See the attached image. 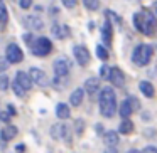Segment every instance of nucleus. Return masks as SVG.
Returning <instances> with one entry per match:
<instances>
[{"label": "nucleus", "mask_w": 157, "mask_h": 153, "mask_svg": "<svg viewBox=\"0 0 157 153\" xmlns=\"http://www.w3.org/2000/svg\"><path fill=\"white\" fill-rule=\"evenodd\" d=\"M133 25L135 29L144 35H155L157 32V20H155V15L149 10V9H142V12H137L133 15Z\"/></svg>", "instance_id": "obj_1"}, {"label": "nucleus", "mask_w": 157, "mask_h": 153, "mask_svg": "<svg viewBox=\"0 0 157 153\" xmlns=\"http://www.w3.org/2000/svg\"><path fill=\"white\" fill-rule=\"evenodd\" d=\"M117 111V96L112 88H101L100 94V113L105 118H112Z\"/></svg>", "instance_id": "obj_2"}, {"label": "nucleus", "mask_w": 157, "mask_h": 153, "mask_svg": "<svg viewBox=\"0 0 157 153\" xmlns=\"http://www.w3.org/2000/svg\"><path fill=\"white\" fill-rule=\"evenodd\" d=\"M152 54H154V51H152L150 46L140 44L133 49L132 61H133V64H137V66H147L150 62V59H152Z\"/></svg>", "instance_id": "obj_3"}, {"label": "nucleus", "mask_w": 157, "mask_h": 153, "mask_svg": "<svg viewBox=\"0 0 157 153\" xmlns=\"http://www.w3.org/2000/svg\"><path fill=\"white\" fill-rule=\"evenodd\" d=\"M31 49H32V54L37 56V57H44V56L51 54L52 51V44L48 37H37L32 41L31 44Z\"/></svg>", "instance_id": "obj_4"}, {"label": "nucleus", "mask_w": 157, "mask_h": 153, "mask_svg": "<svg viewBox=\"0 0 157 153\" xmlns=\"http://www.w3.org/2000/svg\"><path fill=\"white\" fill-rule=\"evenodd\" d=\"M5 57H7V61L10 64H19L24 59V52H22V49L17 44H9L7 49H5Z\"/></svg>", "instance_id": "obj_5"}, {"label": "nucleus", "mask_w": 157, "mask_h": 153, "mask_svg": "<svg viewBox=\"0 0 157 153\" xmlns=\"http://www.w3.org/2000/svg\"><path fill=\"white\" fill-rule=\"evenodd\" d=\"M73 54H75V59L79 66H88L90 59H91V56H90L88 49L85 46H75L73 47Z\"/></svg>", "instance_id": "obj_6"}, {"label": "nucleus", "mask_w": 157, "mask_h": 153, "mask_svg": "<svg viewBox=\"0 0 157 153\" xmlns=\"http://www.w3.org/2000/svg\"><path fill=\"white\" fill-rule=\"evenodd\" d=\"M29 74H31L32 82H34V84H37V86H41V88H46V86L49 84L48 76H46V72H44V71H41V69L32 67L31 71H29Z\"/></svg>", "instance_id": "obj_7"}, {"label": "nucleus", "mask_w": 157, "mask_h": 153, "mask_svg": "<svg viewBox=\"0 0 157 153\" xmlns=\"http://www.w3.org/2000/svg\"><path fill=\"white\" fill-rule=\"evenodd\" d=\"M108 81L112 82L115 88H122V86L125 84V74H123L122 69H118V67H110Z\"/></svg>", "instance_id": "obj_8"}, {"label": "nucleus", "mask_w": 157, "mask_h": 153, "mask_svg": "<svg viewBox=\"0 0 157 153\" xmlns=\"http://www.w3.org/2000/svg\"><path fill=\"white\" fill-rule=\"evenodd\" d=\"M52 69H54V74L56 76H61V78H64V76H68L69 72V61L66 57H59L54 61V64H52Z\"/></svg>", "instance_id": "obj_9"}, {"label": "nucleus", "mask_w": 157, "mask_h": 153, "mask_svg": "<svg viewBox=\"0 0 157 153\" xmlns=\"http://www.w3.org/2000/svg\"><path fill=\"white\" fill-rule=\"evenodd\" d=\"M68 133H69V128L63 123H56V125L51 126V136L54 140H64L68 138Z\"/></svg>", "instance_id": "obj_10"}, {"label": "nucleus", "mask_w": 157, "mask_h": 153, "mask_svg": "<svg viewBox=\"0 0 157 153\" xmlns=\"http://www.w3.org/2000/svg\"><path fill=\"white\" fill-rule=\"evenodd\" d=\"M15 81H17L24 89H27V91L32 88V84H34V82H32V79H31V74H29V72H25V71H19L17 74H15Z\"/></svg>", "instance_id": "obj_11"}, {"label": "nucleus", "mask_w": 157, "mask_h": 153, "mask_svg": "<svg viewBox=\"0 0 157 153\" xmlns=\"http://www.w3.org/2000/svg\"><path fill=\"white\" fill-rule=\"evenodd\" d=\"M51 34L54 35L56 39H66L69 35V27L68 25H64V24H54L51 27Z\"/></svg>", "instance_id": "obj_12"}, {"label": "nucleus", "mask_w": 157, "mask_h": 153, "mask_svg": "<svg viewBox=\"0 0 157 153\" xmlns=\"http://www.w3.org/2000/svg\"><path fill=\"white\" fill-rule=\"evenodd\" d=\"M83 98H85V88H78V89H75V91L71 93V96H69V103H71V106L78 108V106L83 103Z\"/></svg>", "instance_id": "obj_13"}, {"label": "nucleus", "mask_w": 157, "mask_h": 153, "mask_svg": "<svg viewBox=\"0 0 157 153\" xmlns=\"http://www.w3.org/2000/svg\"><path fill=\"white\" fill-rule=\"evenodd\" d=\"M17 135V128L12 125H7L5 128L0 129V138L4 140V141H10V140H14V136Z\"/></svg>", "instance_id": "obj_14"}, {"label": "nucleus", "mask_w": 157, "mask_h": 153, "mask_svg": "<svg viewBox=\"0 0 157 153\" xmlns=\"http://www.w3.org/2000/svg\"><path fill=\"white\" fill-rule=\"evenodd\" d=\"M25 25H27L31 31H41V29L44 27L42 20L37 17V15H29V17L25 19Z\"/></svg>", "instance_id": "obj_15"}, {"label": "nucleus", "mask_w": 157, "mask_h": 153, "mask_svg": "<svg viewBox=\"0 0 157 153\" xmlns=\"http://www.w3.org/2000/svg\"><path fill=\"white\" fill-rule=\"evenodd\" d=\"M98 89H100V78H90V79H86L85 91L88 93V94H95Z\"/></svg>", "instance_id": "obj_16"}, {"label": "nucleus", "mask_w": 157, "mask_h": 153, "mask_svg": "<svg viewBox=\"0 0 157 153\" xmlns=\"http://www.w3.org/2000/svg\"><path fill=\"white\" fill-rule=\"evenodd\" d=\"M56 116H58L59 119H68L69 116H71L69 106H68V104H64V103H59V104L56 106Z\"/></svg>", "instance_id": "obj_17"}, {"label": "nucleus", "mask_w": 157, "mask_h": 153, "mask_svg": "<svg viewBox=\"0 0 157 153\" xmlns=\"http://www.w3.org/2000/svg\"><path fill=\"white\" fill-rule=\"evenodd\" d=\"M120 143V136L117 131H106L105 133V145L106 146H117Z\"/></svg>", "instance_id": "obj_18"}, {"label": "nucleus", "mask_w": 157, "mask_h": 153, "mask_svg": "<svg viewBox=\"0 0 157 153\" xmlns=\"http://www.w3.org/2000/svg\"><path fill=\"white\" fill-rule=\"evenodd\" d=\"M139 88H140V91H142V94L147 96V98H154V94H155V89H154V86L150 84L149 81H140Z\"/></svg>", "instance_id": "obj_19"}, {"label": "nucleus", "mask_w": 157, "mask_h": 153, "mask_svg": "<svg viewBox=\"0 0 157 153\" xmlns=\"http://www.w3.org/2000/svg\"><path fill=\"white\" fill-rule=\"evenodd\" d=\"M132 131H133V123H132V119L123 118V121L120 123V126H118V133H122V135H130Z\"/></svg>", "instance_id": "obj_20"}, {"label": "nucleus", "mask_w": 157, "mask_h": 153, "mask_svg": "<svg viewBox=\"0 0 157 153\" xmlns=\"http://www.w3.org/2000/svg\"><path fill=\"white\" fill-rule=\"evenodd\" d=\"M101 35H103V41H105L106 46L112 44V22L106 20L103 24V29H101Z\"/></svg>", "instance_id": "obj_21"}, {"label": "nucleus", "mask_w": 157, "mask_h": 153, "mask_svg": "<svg viewBox=\"0 0 157 153\" xmlns=\"http://www.w3.org/2000/svg\"><path fill=\"white\" fill-rule=\"evenodd\" d=\"M132 113H133V108H132V104H130L128 98H127L125 101L122 103V106H120V116H122V118H128Z\"/></svg>", "instance_id": "obj_22"}, {"label": "nucleus", "mask_w": 157, "mask_h": 153, "mask_svg": "<svg viewBox=\"0 0 157 153\" xmlns=\"http://www.w3.org/2000/svg\"><path fill=\"white\" fill-rule=\"evenodd\" d=\"M9 20V10L5 7V4L0 0V24H7Z\"/></svg>", "instance_id": "obj_23"}, {"label": "nucleus", "mask_w": 157, "mask_h": 153, "mask_svg": "<svg viewBox=\"0 0 157 153\" xmlns=\"http://www.w3.org/2000/svg\"><path fill=\"white\" fill-rule=\"evenodd\" d=\"M12 89H14V93H15V96H19V98H24L25 94H27V89H24L21 84H19L17 81H14L12 82Z\"/></svg>", "instance_id": "obj_24"}, {"label": "nucleus", "mask_w": 157, "mask_h": 153, "mask_svg": "<svg viewBox=\"0 0 157 153\" xmlns=\"http://www.w3.org/2000/svg\"><path fill=\"white\" fill-rule=\"evenodd\" d=\"M83 5L88 10H98L100 9V0H83Z\"/></svg>", "instance_id": "obj_25"}, {"label": "nucleus", "mask_w": 157, "mask_h": 153, "mask_svg": "<svg viewBox=\"0 0 157 153\" xmlns=\"http://www.w3.org/2000/svg\"><path fill=\"white\" fill-rule=\"evenodd\" d=\"M96 56H98L101 61H106V59H108V51H106V47H103V46H96Z\"/></svg>", "instance_id": "obj_26"}, {"label": "nucleus", "mask_w": 157, "mask_h": 153, "mask_svg": "<svg viewBox=\"0 0 157 153\" xmlns=\"http://www.w3.org/2000/svg\"><path fill=\"white\" fill-rule=\"evenodd\" d=\"M9 89V76L2 74L0 76V91H7Z\"/></svg>", "instance_id": "obj_27"}, {"label": "nucleus", "mask_w": 157, "mask_h": 153, "mask_svg": "<svg viewBox=\"0 0 157 153\" xmlns=\"http://www.w3.org/2000/svg\"><path fill=\"white\" fill-rule=\"evenodd\" d=\"M10 66V62L7 61V57H0V72H5Z\"/></svg>", "instance_id": "obj_28"}, {"label": "nucleus", "mask_w": 157, "mask_h": 153, "mask_svg": "<svg viewBox=\"0 0 157 153\" xmlns=\"http://www.w3.org/2000/svg\"><path fill=\"white\" fill-rule=\"evenodd\" d=\"M63 5L66 9H75L78 5V0H63Z\"/></svg>", "instance_id": "obj_29"}, {"label": "nucleus", "mask_w": 157, "mask_h": 153, "mask_svg": "<svg viewBox=\"0 0 157 153\" xmlns=\"http://www.w3.org/2000/svg\"><path fill=\"white\" fill-rule=\"evenodd\" d=\"M32 2L34 0H19V5H21V9H31V5H32Z\"/></svg>", "instance_id": "obj_30"}, {"label": "nucleus", "mask_w": 157, "mask_h": 153, "mask_svg": "<svg viewBox=\"0 0 157 153\" xmlns=\"http://www.w3.org/2000/svg\"><path fill=\"white\" fill-rule=\"evenodd\" d=\"M100 76H101V79H108V76H110V69L106 67V66H101V69H100Z\"/></svg>", "instance_id": "obj_31"}, {"label": "nucleus", "mask_w": 157, "mask_h": 153, "mask_svg": "<svg viewBox=\"0 0 157 153\" xmlns=\"http://www.w3.org/2000/svg\"><path fill=\"white\" fill-rule=\"evenodd\" d=\"M10 113H5V111H0V121H4V123H9V121H10Z\"/></svg>", "instance_id": "obj_32"}, {"label": "nucleus", "mask_w": 157, "mask_h": 153, "mask_svg": "<svg viewBox=\"0 0 157 153\" xmlns=\"http://www.w3.org/2000/svg\"><path fill=\"white\" fill-rule=\"evenodd\" d=\"M128 101H130V104H132L133 111H137V109L140 108V104H139V99H137V98H133V96H130V98H128Z\"/></svg>", "instance_id": "obj_33"}, {"label": "nucleus", "mask_w": 157, "mask_h": 153, "mask_svg": "<svg viewBox=\"0 0 157 153\" xmlns=\"http://www.w3.org/2000/svg\"><path fill=\"white\" fill-rule=\"evenodd\" d=\"M140 153H157V148L155 146H145Z\"/></svg>", "instance_id": "obj_34"}, {"label": "nucleus", "mask_w": 157, "mask_h": 153, "mask_svg": "<svg viewBox=\"0 0 157 153\" xmlns=\"http://www.w3.org/2000/svg\"><path fill=\"white\" fill-rule=\"evenodd\" d=\"M32 41H34V37H32V34H31V32L24 35V42H25V44H29V46H31V44H32Z\"/></svg>", "instance_id": "obj_35"}, {"label": "nucleus", "mask_w": 157, "mask_h": 153, "mask_svg": "<svg viewBox=\"0 0 157 153\" xmlns=\"http://www.w3.org/2000/svg\"><path fill=\"white\" fill-rule=\"evenodd\" d=\"M83 126H85V125H83V121H79V119H78V121H76V133H78V135H81V133H83Z\"/></svg>", "instance_id": "obj_36"}, {"label": "nucleus", "mask_w": 157, "mask_h": 153, "mask_svg": "<svg viewBox=\"0 0 157 153\" xmlns=\"http://www.w3.org/2000/svg\"><path fill=\"white\" fill-rule=\"evenodd\" d=\"M7 111H9V113H10V115H12V116H14V115H15V113H17V109H15V108H14V106H12V104H9V106H7Z\"/></svg>", "instance_id": "obj_37"}, {"label": "nucleus", "mask_w": 157, "mask_h": 153, "mask_svg": "<svg viewBox=\"0 0 157 153\" xmlns=\"http://www.w3.org/2000/svg\"><path fill=\"white\" fill-rule=\"evenodd\" d=\"M103 153H117V150L113 148V146H108V148H106V150H105V151H103Z\"/></svg>", "instance_id": "obj_38"}, {"label": "nucleus", "mask_w": 157, "mask_h": 153, "mask_svg": "<svg viewBox=\"0 0 157 153\" xmlns=\"http://www.w3.org/2000/svg\"><path fill=\"white\" fill-rule=\"evenodd\" d=\"M103 129H105V128H103L101 125H96V133H98V135H101V133H103Z\"/></svg>", "instance_id": "obj_39"}, {"label": "nucleus", "mask_w": 157, "mask_h": 153, "mask_svg": "<svg viewBox=\"0 0 157 153\" xmlns=\"http://www.w3.org/2000/svg\"><path fill=\"white\" fill-rule=\"evenodd\" d=\"M24 150H25L24 145H19V146H17V151H24Z\"/></svg>", "instance_id": "obj_40"}, {"label": "nucleus", "mask_w": 157, "mask_h": 153, "mask_svg": "<svg viewBox=\"0 0 157 153\" xmlns=\"http://www.w3.org/2000/svg\"><path fill=\"white\" fill-rule=\"evenodd\" d=\"M127 153H140V151H139V150H128Z\"/></svg>", "instance_id": "obj_41"}, {"label": "nucleus", "mask_w": 157, "mask_h": 153, "mask_svg": "<svg viewBox=\"0 0 157 153\" xmlns=\"http://www.w3.org/2000/svg\"><path fill=\"white\" fill-rule=\"evenodd\" d=\"M154 10H155V14H157V2L154 4Z\"/></svg>", "instance_id": "obj_42"}]
</instances>
